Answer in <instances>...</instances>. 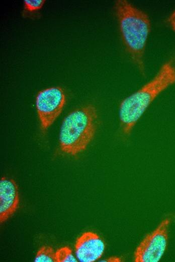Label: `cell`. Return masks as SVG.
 <instances>
[{
	"mask_svg": "<svg viewBox=\"0 0 175 262\" xmlns=\"http://www.w3.org/2000/svg\"><path fill=\"white\" fill-rule=\"evenodd\" d=\"M175 83V64L172 61L163 64L150 81L124 99L119 110L123 133L129 135L134 126L155 99Z\"/></svg>",
	"mask_w": 175,
	"mask_h": 262,
	"instance_id": "obj_1",
	"label": "cell"
},
{
	"mask_svg": "<svg viewBox=\"0 0 175 262\" xmlns=\"http://www.w3.org/2000/svg\"><path fill=\"white\" fill-rule=\"evenodd\" d=\"M115 9L126 49L139 71L144 74V55L151 27L149 17L125 0L116 1Z\"/></svg>",
	"mask_w": 175,
	"mask_h": 262,
	"instance_id": "obj_2",
	"label": "cell"
},
{
	"mask_svg": "<svg viewBox=\"0 0 175 262\" xmlns=\"http://www.w3.org/2000/svg\"><path fill=\"white\" fill-rule=\"evenodd\" d=\"M96 107L88 104L76 109L64 119L60 130L61 150L75 155L84 151L93 140L97 127Z\"/></svg>",
	"mask_w": 175,
	"mask_h": 262,
	"instance_id": "obj_3",
	"label": "cell"
},
{
	"mask_svg": "<svg viewBox=\"0 0 175 262\" xmlns=\"http://www.w3.org/2000/svg\"><path fill=\"white\" fill-rule=\"evenodd\" d=\"M66 102L64 90L52 87L40 91L36 98V108L41 130H46L61 113Z\"/></svg>",
	"mask_w": 175,
	"mask_h": 262,
	"instance_id": "obj_4",
	"label": "cell"
},
{
	"mask_svg": "<svg viewBox=\"0 0 175 262\" xmlns=\"http://www.w3.org/2000/svg\"><path fill=\"white\" fill-rule=\"evenodd\" d=\"M170 220L164 219L152 232L147 234L134 252L135 262H157L166 249Z\"/></svg>",
	"mask_w": 175,
	"mask_h": 262,
	"instance_id": "obj_5",
	"label": "cell"
},
{
	"mask_svg": "<svg viewBox=\"0 0 175 262\" xmlns=\"http://www.w3.org/2000/svg\"><path fill=\"white\" fill-rule=\"evenodd\" d=\"M75 253L81 262H94L103 255L105 244L97 233L87 231L82 233L76 240Z\"/></svg>",
	"mask_w": 175,
	"mask_h": 262,
	"instance_id": "obj_6",
	"label": "cell"
},
{
	"mask_svg": "<svg viewBox=\"0 0 175 262\" xmlns=\"http://www.w3.org/2000/svg\"><path fill=\"white\" fill-rule=\"evenodd\" d=\"M19 194L16 182L12 178L3 177L0 180V222L3 223L17 211Z\"/></svg>",
	"mask_w": 175,
	"mask_h": 262,
	"instance_id": "obj_7",
	"label": "cell"
},
{
	"mask_svg": "<svg viewBox=\"0 0 175 262\" xmlns=\"http://www.w3.org/2000/svg\"><path fill=\"white\" fill-rule=\"evenodd\" d=\"M34 261L56 262L55 252L50 246H43L37 251Z\"/></svg>",
	"mask_w": 175,
	"mask_h": 262,
	"instance_id": "obj_8",
	"label": "cell"
},
{
	"mask_svg": "<svg viewBox=\"0 0 175 262\" xmlns=\"http://www.w3.org/2000/svg\"><path fill=\"white\" fill-rule=\"evenodd\" d=\"M56 262H76L72 250L68 246L60 247L55 252Z\"/></svg>",
	"mask_w": 175,
	"mask_h": 262,
	"instance_id": "obj_9",
	"label": "cell"
},
{
	"mask_svg": "<svg viewBox=\"0 0 175 262\" xmlns=\"http://www.w3.org/2000/svg\"><path fill=\"white\" fill-rule=\"evenodd\" d=\"M45 2V0H25L24 8L28 12H34L40 10L43 7Z\"/></svg>",
	"mask_w": 175,
	"mask_h": 262,
	"instance_id": "obj_10",
	"label": "cell"
},
{
	"mask_svg": "<svg viewBox=\"0 0 175 262\" xmlns=\"http://www.w3.org/2000/svg\"><path fill=\"white\" fill-rule=\"evenodd\" d=\"M168 21L172 29L175 31V10L168 18Z\"/></svg>",
	"mask_w": 175,
	"mask_h": 262,
	"instance_id": "obj_11",
	"label": "cell"
},
{
	"mask_svg": "<svg viewBox=\"0 0 175 262\" xmlns=\"http://www.w3.org/2000/svg\"><path fill=\"white\" fill-rule=\"evenodd\" d=\"M121 261V259L117 256H111L101 261L104 262H120Z\"/></svg>",
	"mask_w": 175,
	"mask_h": 262,
	"instance_id": "obj_12",
	"label": "cell"
}]
</instances>
